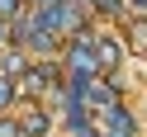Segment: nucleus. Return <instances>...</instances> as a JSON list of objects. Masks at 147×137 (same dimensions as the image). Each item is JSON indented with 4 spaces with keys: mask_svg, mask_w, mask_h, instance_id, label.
I'll list each match as a JSON object with an SVG mask.
<instances>
[{
    "mask_svg": "<svg viewBox=\"0 0 147 137\" xmlns=\"http://www.w3.org/2000/svg\"><path fill=\"white\" fill-rule=\"evenodd\" d=\"M95 52H100V66H114V61H119V43H109V38H100Z\"/></svg>",
    "mask_w": 147,
    "mask_h": 137,
    "instance_id": "nucleus-1",
    "label": "nucleus"
},
{
    "mask_svg": "<svg viewBox=\"0 0 147 137\" xmlns=\"http://www.w3.org/2000/svg\"><path fill=\"white\" fill-rule=\"evenodd\" d=\"M10 99H14V80L0 76V109H10Z\"/></svg>",
    "mask_w": 147,
    "mask_h": 137,
    "instance_id": "nucleus-2",
    "label": "nucleus"
},
{
    "mask_svg": "<svg viewBox=\"0 0 147 137\" xmlns=\"http://www.w3.org/2000/svg\"><path fill=\"white\" fill-rule=\"evenodd\" d=\"M24 128H29V132H43V128H48V118H43V114H29V118H24Z\"/></svg>",
    "mask_w": 147,
    "mask_h": 137,
    "instance_id": "nucleus-3",
    "label": "nucleus"
},
{
    "mask_svg": "<svg viewBox=\"0 0 147 137\" xmlns=\"http://www.w3.org/2000/svg\"><path fill=\"white\" fill-rule=\"evenodd\" d=\"M19 10V0H0V19H5V14H14Z\"/></svg>",
    "mask_w": 147,
    "mask_h": 137,
    "instance_id": "nucleus-4",
    "label": "nucleus"
},
{
    "mask_svg": "<svg viewBox=\"0 0 147 137\" xmlns=\"http://www.w3.org/2000/svg\"><path fill=\"white\" fill-rule=\"evenodd\" d=\"M0 137H19V132H14V123H0Z\"/></svg>",
    "mask_w": 147,
    "mask_h": 137,
    "instance_id": "nucleus-5",
    "label": "nucleus"
},
{
    "mask_svg": "<svg viewBox=\"0 0 147 137\" xmlns=\"http://www.w3.org/2000/svg\"><path fill=\"white\" fill-rule=\"evenodd\" d=\"M33 5H38V10H52V5H62V0H33Z\"/></svg>",
    "mask_w": 147,
    "mask_h": 137,
    "instance_id": "nucleus-6",
    "label": "nucleus"
},
{
    "mask_svg": "<svg viewBox=\"0 0 147 137\" xmlns=\"http://www.w3.org/2000/svg\"><path fill=\"white\" fill-rule=\"evenodd\" d=\"M0 38H5V24H0Z\"/></svg>",
    "mask_w": 147,
    "mask_h": 137,
    "instance_id": "nucleus-7",
    "label": "nucleus"
},
{
    "mask_svg": "<svg viewBox=\"0 0 147 137\" xmlns=\"http://www.w3.org/2000/svg\"><path fill=\"white\" fill-rule=\"evenodd\" d=\"M0 71H5V57H0Z\"/></svg>",
    "mask_w": 147,
    "mask_h": 137,
    "instance_id": "nucleus-8",
    "label": "nucleus"
}]
</instances>
